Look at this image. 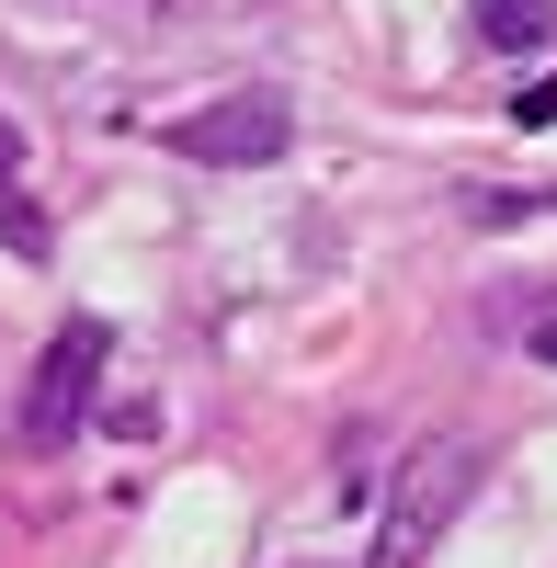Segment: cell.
I'll return each mask as SVG.
<instances>
[{
    "instance_id": "7a4b0ae2",
    "label": "cell",
    "mask_w": 557,
    "mask_h": 568,
    "mask_svg": "<svg viewBox=\"0 0 557 568\" xmlns=\"http://www.w3.org/2000/svg\"><path fill=\"white\" fill-rule=\"evenodd\" d=\"M91 375H103V329H91V318H69L58 342H45L34 387H23V409H12V444H23V455H58V444L80 433V409H91Z\"/></svg>"
},
{
    "instance_id": "277c9868",
    "label": "cell",
    "mask_w": 557,
    "mask_h": 568,
    "mask_svg": "<svg viewBox=\"0 0 557 568\" xmlns=\"http://www.w3.org/2000/svg\"><path fill=\"white\" fill-rule=\"evenodd\" d=\"M467 23H478V45H500V58H524V45H546V0H467Z\"/></svg>"
},
{
    "instance_id": "5b68a950",
    "label": "cell",
    "mask_w": 557,
    "mask_h": 568,
    "mask_svg": "<svg viewBox=\"0 0 557 568\" xmlns=\"http://www.w3.org/2000/svg\"><path fill=\"white\" fill-rule=\"evenodd\" d=\"M12 171H23V136H12V125H0V240H12L23 262H45V216L23 205V182H12Z\"/></svg>"
},
{
    "instance_id": "8992f818",
    "label": "cell",
    "mask_w": 557,
    "mask_h": 568,
    "mask_svg": "<svg viewBox=\"0 0 557 568\" xmlns=\"http://www.w3.org/2000/svg\"><path fill=\"white\" fill-rule=\"evenodd\" d=\"M535 353H546V364H557V318H546V329H535Z\"/></svg>"
},
{
    "instance_id": "3957f363",
    "label": "cell",
    "mask_w": 557,
    "mask_h": 568,
    "mask_svg": "<svg viewBox=\"0 0 557 568\" xmlns=\"http://www.w3.org/2000/svg\"><path fill=\"white\" fill-rule=\"evenodd\" d=\"M285 136H296L285 91H227V103H205V114L171 125V149L205 160V171H262V160H285Z\"/></svg>"
},
{
    "instance_id": "6da1fadb",
    "label": "cell",
    "mask_w": 557,
    "mask_h": 568,
    "mask_svg": "<svg viewBox=\"0 0 557 568\" xmlns=\"http://www.w3.org/2000/svg\"><path fill=\"white\" fill-rule=\"evenodd\" d=\"M467 489H478V444H467V433L422 444V455L398 466V489H387V524H376V546H364V568H422L433 535L467 511Z\"/></svg>"
}]
</instances>
